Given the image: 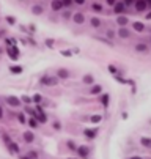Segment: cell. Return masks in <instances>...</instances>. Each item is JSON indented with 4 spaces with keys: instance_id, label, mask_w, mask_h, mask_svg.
I'll list each match as a JSON object with an SVG mask.
<instances>
[{
    "instance_id": "e575fe53",
    "label": "cell",
    "mask_w": 151,
    "mask_h": 159,
    "mask_svg": "<svg viewBox=\"0 0 151 159\" xmlns=\"http://www.w3.org/2000/svg\"><path fill=\"white\" fill-rule=\"evenodd\" d=\"M44 43H46V46H47V47H54V39H50V38H47V39H46Z\"/></svg>"
},
{
    "instance_id": "b9f144b4",
    "label": "cell",
    "mask_w": 151,
    "mask_h": 159,
    "mask_svg": "<svg viewBox=\"0 0 151 159\" xmlns=\"http://www.w3.org/2000/svg\"><path fill=\"white\" fill-rule=\"evenodd\" d=\"M136 3V0H124V5L126 6H129V5H134Z\"/></svg>"
},
{
    "instance_id": "cb8c5ba5",
    "label": "cell",
    "mask_w": 151,
    "mask_h": 159,
    "mask_svg": "<svg viewBox=\"0 0 151 159\" xmlns=\"http://www.w3.org/2000/svg\"><path fill=\"white\" fill-rule=\"evenodd\" d=\"M90 121L95 123V125H98V123L102 121V115H91V117H90Z\"/></svg>"
},
{
    "instance_id": "7dc6e473",
    "label": "cell",
    "mask_w": 151,
    "mask_h": 159,
    "mask_svg": "<svg viewBox=\"0 0 151 159\" xmlns=\"http://www.w3.org/2000/svg\"><path fill=\"white\" fill-rule=\"evenodd\" d=\"M147 2H148V3H151V0H147Z\"/></svg>"
},
{
    "instance_id": "f546056e",
    "label": "cell",
    "mask_w": 151,
    "mask_h": 159,
    "mask_svg": "<svg viewBox=\"0 0 151 159\" xmlns=\"http://www.w3.org/2000/svg\"><path fill=\"white\" fill-rule=\"evenodd\" d=\"M17 120H19V123H27V118H25V115L20 112V114H17Z\"/></svg>"
},
{
    "instance_id": "1f68e13d",
    "label": "cell",
    "mask_w": 151,
    "mask_h": 159,
    "mask_svg": "<svg viewBox=\"0 0 151 159\" xmlns=\"http://www.w3.org/2000/svg\"><path fill=\"white\" fill-rule=\"evenodd\" d=\"M115 35H117V33H115L113 30H107V32H106V36H107L109 39H112V38H115Z\"/></svg>"
},
{
    "instance_id": "4fadbf2b",
    "label": "cell",
    "mask_w": 151,
    "mask_h": 159,
    "mask_svg": "<svg viewBox=\"0 0 151 159\" xmlns=\"http://www.w3.org/2000/svg\"><path fill=\"white\" fill-rule=\"evenodd\" d=\"M99 93H102V87H101V85H95V84H93V87L90 88V95H91V96H95V95H99Z\"/></svg>"
},
{
    "instance_id": "ffe728a7",
    "label": "cell",
    "mask_w": 151,
    "mask_h": 159,
    "mask_svg": "<svg viewBox=\"0 0 151 159\" xmlns=\"http://www.w3.org/2000/svg\"><path fill=\"white\" fill-rule=\"evenodd\" d=\"M140 143L145 148H151V139L150 137H140Z\"/></svg>"
},
{
    "instance_id": "60d3db41",
    "label": "cell",
    "mask_w": 151,
    "mask_h": 159,
    "mask_svg": "<svg viewBox=\"0 0 151 159\" xmlns=\"http://www.w3.org/2000/svg\"><path fill=\"white\" fill-rule=\"evenodd\" d=\"M106 3H107L109 6H113V5L117 3V0H106Z\"/></svg>"
},
{
    "instance_id": "277c9868",
    "label": "cell",
    "mask_w": 151,
    "mask_h": 159,
    "mask_svg": "<svg viewBox=\"0 0 151 159\" xmlns=\"http://www.w3.org/2000/svg\"><path fill=\"white\" fill-rule=\"evenodd\" d=\"M76 153H77V156H80V158H88V155H90V150H88V147L82 145V147H77Z\"/></svg>"
},
{
    "instance_id": "44dd1931",
    "label": "cell",
    "mask_w": 151,
    "mask_h": 159,
    "mask_svg": "<svg viewBox=\"0 0 151 159\" xmlns=\"http://www.w3.org/2000/svg\"><path fill=\"white\" fill-rule=\"evenodd\" d=\"M36 120H38L41 125L47 123V117H46V114H44V112H41V114H36Z\"/></svg>"
},
{
    "instance_id": "52a82bcc",
    "label": "cell",
    "mask_w": 151,
    "mask_h": 159,
    "mask_svg": "<svg viewBox=\"0 0 151 159\" xmlns=\"http://www.w3.org/2000/svg\"><path fill=\"white\" fill-rule=\"evenodd\" d=\"M22 139H24V142H27V143H32V142L35 140V134H33L32 131H25V132L22 134Z\"/></svg>"
},
{
    "instance_id": "9a60e30c",
    "label": "cell",
    "mask_w": 151,
    "mask_h": 159,
    "mask_svg": "<svg viewBox=\"0 0 151 159\" xmlns=\"http://www.w3.org/2000/svg\"><path fill=\"white\" fill-rule=\"evenodd\" d=\"M96 134H98L96 129H85V131H84V136H85L87 139H95Z\"/></svg>"
},
{
    "instance_id": "ab89813d",
    "label": "cell",
    "mask_w": 151,
    "mask_h": 159,
    "mask_svg": "<svg viewBox=\"0 0 151 159\" xmlns=\"http://www.w3.org/2000/svg\"><path fill=\"white\" fill-rule=\"evenodd\" d=\"M3 142H5V143L8 145V143L11 142V139H9V136H6V134H5V136H3Z\"/></svg>"
},
{
    "instance_id": "bcb514c9",
    "label": "cell",
    "mask_w": 151,
    "mask_h": 159,
    "mask_svg": "<svg viewBox=\"0 0 151 159\" xmlns=\"http://www.w3.org/2000/svg\"><path fill=\"white\" fill-rule=\"evenodd\" d=\"M145 17H147V19H151V11L148 13V14H147V16H145Z\"/></svg>"
},
{
    "instance_id": "ac0fdd59",
    "label": "cell",
    "mask_w": 151,
    "mask_h": 159,
    "mask_svg": "<svg viewBox=\"0 0 151 159\" xmlns=\"http://www.w3.org/2000/svg\"><path fill=\"white\" fill-rule=\"evenodd\" d=\"M57 77H58V79H68V77H69V73H68L66 69L61 68V69L57 71Z\"/></svg>"
},
{
    "instance_id": "7a4b0ae2",
    "label": "cell",
    "mask_w": 151,
    "mask_h": 159,
    "mask_svg": "<svg viewBox=\"0 0 151 159\" xmlns=\"http://www.w3.org/2000/svg\"><path fill=\"white\" fill-rule=\"evenodd\" d=\"M134 6H136V9H137V11L143 13V11H147V9H148V2H147V0H136Z\"/></svg>"
},
{
    "instance_id": "ba28073f",
    "label": "cell",
    "mask_w": 151,
    "mask_h": 159,
    "mask_svg": "<svg viewBox=\"0 0 151 159\" xmlns=\"http://www.w3.org/2000/svg\"><path fill=\"white\" fill-rule=\"evenodd\" d=\"M8 151H9L11 155H19V153H20L19 145H17V143H14V142H9V143H8Z\"/></svg>"
},
{
    "instance_id": "7c38bea8",
    "label": "cell",
    "mask_w": 151,
    "mask_h": 159,
    "mask_svg": "<svg viewBox=\"0 0 151 159\" xmlns=\"http://www.w3.org/2000/svg\"><path fill=\"white\" fill-rule=\"evenodd\" d=\"M90 24L95 27V28H99L101 25H102V20L99 19V17H96V16H93V17H90Z\"/></svg>"
},
{
    "instance_id": "d6a6232c",
    "label": "cell",
    "mask_w": 151,
    "mask_h": 159,
    "mask_svg": "<svg viewBox=\"0 0 151 159\" xmlns=\"http://www.w3.org/2000/svg\"><path fill=\"white\" fill-rule=\"evenodd\" d=\"M22 158H38V153L36 151H28L25 156H22Z\"/></svg>"
},
{
    "instance_id": "ee69618b",
    "label": "cell",
    "mask_w": 151,
    "mask_h": 159,
    "mask_svg": "<svg viewBox=\"0 0 151 159\" xmlns=\"http://www.w3.org/2000/svg\"><path fill=\"white\" fill-rule=\"evenodd\" d=\"M121 117H123V120H126V118H128L129 115H128V112H123V115H121Z\"/></svg>"
},
{
    "instance_id": "8d00e7d4",
    "label": "cell",
    "mask_w": 151,
    "mask_h": 159,
    "mask_svg": "<svg viewBox=\"0 0 151 159\" xmlns=\"http://www.w3.org/2000/svg\"><path fill=\"white\" fill-rule=\"evenodd\" d=\"M63 2V5H65V8H68V6H71V3L74 2V0H61Z\"/></svg>"
},
{
    "instance_id": "6da1fadb",
    "label": "cell",
    "mask_w": 151,
    "mask_h": 159,
    "mask_svg": "<svg viewBox=\"0 0 151 159\" xmlns=\"http://www.w3.org/2000/svg\"><path fill=\"white\" fill-rule=\"evenodd\" d=\"M39 84L41 85H49V87H54L58 84V77H52V76H43L39 79Z\"/></svg>"
},
{
    "instance_id": "c3c4849f",
    "label": "cell",
    "mask_w": 151,
    "mask_h": 159,
    "mask_svg": "<svg viewBox=\"0 0 151 159\" xmlns=\"http://www.w3.org/2000/svg\"><path fill=\"white\" fill-rule=\"evenodd\" d=\"M0 54H2V49H0Z\"/></svg>"
},
{
    "instance_id": "f35d334b",
    "label": "cell",
    "mask_w": 151,
    "mask_h": 159,
    "mask_svg": "<svg viewBox=\"0 0 151 159\" xmlns=\"http://www.w3.org/2000/svg\"><path fill=\"white\" fill-rule=\"evenodd\" d=\"M35 109H36V114H41V112H44V110H43V107H41V104H36V107H35Z\"/></svg>"
},
{
    "instance_id": "83f0119b",
    "label": "cell",
    "mask_w": 151,
    "mask_h": 159,
    "mask_svg": "<svg viewBox=\"0 0 151 159\" xmlns=\"http://www.w3.org/2000/svg\"><path fill=\"white\" fill-rule=\"evenodd\" d=\"M20 101H22V102H25V104H30V102H33V98H30V96L24 95V96H20Z\"/></svg>"
},
{
    "instance_id": "e0dca14e",
    "label": "cell",
    "mask_w": 151,
    "mask_h": 159,
    "mask_svg": "<svg viewBox=\"0 0 151 159\" xmlns=\"http://www.w3.org/2000/svg\"><path fill=\"white\" fill-rule=\"evenodd\" d=\"M43 11H44V9H43V6H41V5H33V6H32V13H33L35 16L43 14Z\"/></svg>"
},
{
    "instance_id": "d6986e66",
    "label": "cell",
    "mask_w": 151,
    "mask_h": 159,
    "mask_svg": "<svg viewBox=\"0 0 151 159\" xmlns=\"http://www.w3.org/2000/svg\"><path fill=\"white\" fill-rule=\"evenodd\" d=\"M136 50H137V52H147V50H148V46H147L145 43H137V44H136Z\"/></svg>"
},
{
    "instance_id": "5b68a950",
    "label": "cell",
    "mask_w": 151,
    "mask_h": 159,
    "mask_svg": "<svg viewBox=\"0 0 151 159\" xmlns=\"http://www.w3.org/2000/svg\"><path fill=\"white\" fill-rule=\"evenodd\" d=\"M6 102H8L11 107H19L22 101H20L19 98H16V96H6Z\"/></svg>"
},
{
    "instance_id": "484cf974",
    "label": "cell",
    "mask_w": 151,
    "mask_h": 159,
    "mask_svg": "<svg viewBox=\"0 0 151 159\" xmlns=\"http://www.w3.org/2000/svg\"><path fill=\"white\" fill-rule=\"evenodd\" d=\"M32 98H33V102H36V104H41V101H43V95L41 93H35Z\"/></svg>"
},
{
    "instance_id": "8992f818",
    "label": "cell",
    "mask_w": 151,
    "mask_h": 159,
    "mask_svg": "<svg viewBox=\"0 0 151 159\" xmlns=\"http://www.w3.org/2000/svg\"><path fill=\"white\" fill-rule=\"evenodd\" d=\"M117 24H118L120 27H128V24H129V19H128L124 14H120V16L117 17Z\"/></svg>"
},
{
    "instance_id": "2e32d148",
    "label": "cell",
    "mask_w": 151,
    "mask_h": 159,
    "mask_svg": "<svg viewBox=\"0 0 151 159\" xmlns=\"http://www.w3.org/2000/svg\"><path fill=\"white\" fill-rule=\"evenodd\" d=\"M82 82L87 84V85H93V84H95V77H93L91 74H85L84 79H82Z\"/></svg>"
},
{
    "instance_id": "603a6c76",
    "label": "cell",
    "mask_w": 151,
    "mask_h": 159,
    "mask_svg": "<svg viewBox=\"0 0 151 159\" xmlns=\"http://www.w3.org/2000/svg\"><path fill=\"white\" fill-rule=\"evenodd\" d=\"M90 8H91L95 13H98V14H99V13H102V9H104V8H102V5H99V3H93Z\"/></svg>"
},
{
    "instance_id": "d4e9b609",
    "label": "cell",
    "mask_w": 151,
    "mask_h": 159,
    "mask_svg": "<svg viewBox=\"0 0 151 159\" xmlns=\"http://www.w3.org/2000/svg\"><path fill=\"white\" fill-rule=\"evenodd\" d=\"M9 71H11V74H20L24 69H22V66H9Z\"/></svg>"
},
{
    "instance_id": "836d02e7",
    "label": "cell",
    "mask_w": 151,
    "mask_h": 159,
    "mask_svg": "<svg viewBox=\"0 0 151 159\" xmlns=\"http://www.w3.org/2000/svg\"><path fill=\"white\" fill-rule=\"evenodd\" d=\"M109 71H110V73H112L113 76H117V74H118V69H117V68H115L113 65H109Z\"/></svg>"
},
{
    "instance_id": "f6af8a7d",
    "label": "cell",
    "mask_w": 151,
    "mask_h": 159,
    "mask_svg": "<svg viewBox=\"0 0 151 159\" xmlns=\"http://www.w3.org/2000/svg\"><path fill=\"white\" fill-rule=\"evenodd\" d=\"M3 118V109H2V106H0V120Z\"/></svg>"
},
{
    "instance_id": "7bdbcfd3",
    "label": "cell",
    "mask_w": 151,
    "mask_h": 159,
    "mask_svg": "<svg viewBox=\"0 0 151 159\" xmlns=\"http://www.w3.org/2000/svg\"><path fill=\"white\" fill-rule=\"evenodd\" d=\"M74 3H77V5H84L85 0H74Z\"/></svg>"
},
{
    "instance_id": "30bf717a",
    "label": "cell",
    "mask_w": 151,
    "mask_h": 159,
    "mask_svg": "<svg viewBox=\"0 0 151 159\" xmlns=\"http://www.w3.org/2000/svg\"><path fill=\"white\" fill-rule=\"evenodd\" d=\"M117 33H118V36H120V38H123V39H124V38H129V36H131V33H129L128 27H120Z\"/></svg>"
},
{
    "instance_id": "4316f807",
    "label": "cell",
    "mask_w": 151,
    "mask_h": 159,
    "mask_svg": "<svg viewBox=\"0 0 151 159\" xmlns=\"http://www.w3.org/2000/svg\"><path fill=\"white\" fill-rule=\"evenodd\" d=\"M28 125H30V128H33V129H35V128H38V125H39V123H38L36 117H33V118H30V120H28Z\"/></svg>"
},
{
    "instance_id": "5bb4252c",
    "label": "cell",
    "mask_w": 151,
    "mask_h": 159,
    "mask_svg": "<svg viewBox=\"0 0 151 159\" xmlns=\"http://www.w3.org/2000/svg\"><path fill=\"white\" fill-rule=\"evenodd\" d=\"M99 99H101L102 106H104V107L107 109V107H109V101H110V96H109L107 93H101V98H99Z\"/></svg>"
},
{
    "instance_id": "74e56055",
    "label": "cell",
    "mask_w": 151,
    "mask_h": 159,
    "mask_svg": "<svg viewBox=\"0 0 151 159\" xmlns=\"http://www.w3.org/2000/svg\"><path fill=\"white\" fill-rule=\"evenodd\" d=\"M54 128H55L57 131H58V129H61V123H60V121H54Z\"/></svg>"
},
{
    "instance_id": "9c48e42d",
    "label": "cell",
    "mask_w": 151,
    "mask_h": 159,
    "mask_svg": "<svg viewBox=\"0 0 151 159\" xmlns=\"http://www.w3.org/2000/svg\"><path fill=\"white\" fill-rule=\"evenodd\" d=\"M50 8H52L54 11H60L61 8H65V5H63L61 0H52V2H50Z\"/></svg>"
},
{
    "instance_id": "4dcf8cb0",
    "label": "cell",
    "mask_w": 151,
    "mask_h": 159,
    "mask_svg": "<svg viewBox=\"0 0 151 159\" xmlns=\"http://www.w3.org/2000/svg\"><path fill=\"white\" fill-rule=\"evenodd\" d=\"M66 145H68V148H69V150H74V151L77 150V147H76V143H74L72 140H68V142H66Z\"/></svg>"
},
{
    "instance_id": "7402d4cb",
    "label": "cell",
    "mask_w": 151,
    "mask_h": 159,
    "mask_svg": "<svg viewBox=\"0 0 151 159\" xmlns=\"http://www.w3.org/2000/svg\"><path fill=\"white\" fill-rule=\"evenodd\" d=\"M132 27H134V30H136V32H139V33L145 30V25H143L142 22H134V24H132Z\"/></svg>"
},
{
    "instance_id": "681fc988",
    "label": "cell",
    "mask_w": 151,
    "mask_h": 159,
    "mask_svg": "<svg viewBox=\"0 0 151 159\" xmlns=\"http://www.w3.org/2000/svg\"><path fill=\"white\" fill-rule=\"evenodd\" d=\"M0 36H2V35H0Z\"/></svg>"
},
{
    "instance_id": "3957f363",
    "label": "cell",
    "mask_w": 151,
    "mask_h": 159,
    "mask_svg": "<svg viewBox=\"0 0 151 159\" xmlns=\"http://www.w3.org/2000/svg\"><path fill=\"white\" fill-rule=\"evenodd\" d=\"M126 8H128V6L124 5V2H123V3H118V2H117V3L113 5V13L118 14V16H120V14H124V13H126Z\"/></svg>"
},
{
    "instance_id": "f1b7e54d",
    "label": "cell",
    "mask_w": 151,
    "mask_h": 159,
    "mask_svg": "<svg viewBox=\"0 0 151 159\" xmlns=\"http://www.w3.org/2000/svg\"><path fill=\"white\" fill-rule=\"evenodd\" d=\"M5 20H6L9 25H14V24H16V19H14L13 16H6V17H5Z\"/></svg>"
},
{
    "instance_id": "8fae6325",
    "label": "cell",
    "mask_w": 151,
    "mask_h": 159,
    "mask_svg": "<svg viewBox=\"0 0 151 159\" xmlns=\"http://www.w3.org/2000/svg\"><path fill=\"white\" fill-rule=\"evenodd\" d=\"M72 20L76 22V24H84L85 22V16L82 14V13H76V14H72Z\"/></svg>"
},
{
    "instance_id": "d590c367",
    "label": "cell",
    "mask_w": 151,
    "mask_h": 159,
    "mask_svg": "<svg viewBox=\"0 0 151 159\" xmlns=\"http://www.w3.org/2000/svg\"><path fill=\"white\" fill-rule=\"evenodd\" d=\"M61 55H63V57H71V55H72V52H71V50H65V49H63V50H61Z\"/></svg>"
}]
</instances>
